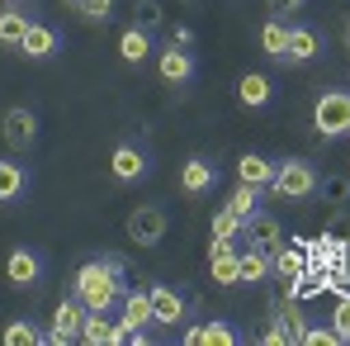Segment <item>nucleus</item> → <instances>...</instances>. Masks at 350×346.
<instances>
[{
    "instance_id": "1",
    "label": "nucleus",
    "mask_w": 350,
    "mask_h": 346,
    "mask_svg": "<svg viewBox=\"0 0 350 346\" xmlns=\"http://www.w3.org/2000/svg\"><path fill=\"white\" fill-rule=\"evenodd\" d=\"M128 289V261L123 256H90L85 266H76L71 275V294L85 304V313H109Z\"/></svg>"
},
{
    "instance_id": "2",
    "label": "nucleus",
    "mask_w": 350,
    "mask_h": 346,
    "mask_svg": "<svg viewBox=\"0 0 350 346\" xmlns=\"http://www.w3.org/2000/svg\"><path fill=\"white\" fill-rule=\"evenodd\" d=\"M317 166L312 162H303V157H284V162H275V180L265 185L270 195H280V199H312L317 195Z\"/></svg>"
},
{
    "instance_id": "3",
    "label": "nucleus",
    "mask_w": 350,
    "mask_h": 346,
    "mask_svg": "<svg viewBox=\"0 0 350 346\" xmlns=\"http://www.w3.org/2000/svg\"><path fill=\"white\" fill-rule=\"evenodd\" d=\"M312 128L322 138H346L350 133V90H322L312 105Z\"/></svg>"
},
{
    "instance_id": "4",
    "label": "nucleus",
    "mask_w": 350,
    "mask_h": 346,
    "mask_svg": "<svg viewBox=\"0 0 350 346\" xmlns=\"http://www.w3.org/2000/svg\"><path fill=\"white\" fill-rule=\"evenodd\" d=\"M128 242H137V247H157V242H166V232H171V214L161 209V204H137L133 214H128Z\"/></svg>"
},
{
    "instance_id": "5",
    "label": "nucleus",
    "mask_w": 350,
    "mask_h": 346,
    "mask_svg": "<svg viewBox=\"0 0 350 346\" xmlns=\"http://www.w3.org/2000/svg\"><path fill=\"white\" fill-rule=\"evenodd\" d=\"M81 323H85V304L76 294H66L57 308H53V328L43 332L48 346H66V342H81Z\"/></svg>"
},
{
    "instance_id": "6",
    "label": "nucleus",
    "mask_w": 350,
    "mask_h": 346,
    "mask_svg": "<svg viewBox=\"0 0 350 346\" xmlns=\"http://www.w3.org/2000/svg\"><path fill=\"white\" fill-rule=\"evenodd\" d=\"M0 138H5V147L19 157V152H29L33 147V138H38V114L33 110H24V105H10L5 119H0Z\"/></svg>"
},
{
    "instance_id": "7",
    "label": "nucleus",
    "mask_w": 350,
    "mask_h": 346,
    "mask_svg": "<svg viewBox=\"0 0 350 346\" xmlns=\"http://www.w3.org/2000/svg\"><path fill=\"white\" fill-rule=\"evenodd\" d=\"M270 275L284 280V285H298V280L308 275V251H303V242H280V247L270 251Z\"/></svg>"
},
{
    "instance_id": "8",
    "label": "nucleus",
    "mask_w": 350,
    "mask_h": 346,
    "mask_svg": "<svg viewBox=\"0 0 350 346\" xmlns=\"http://www.w3.org/2000/svg\"><path fill=\"white\" fill-rule=\"evenodd\" d=\"M5 280L14 289H33L43 280V256L38 251H29V247H14L10 256H5Z\"/></svg>"
},
{
    "instance_id": "9",
    "label": "nucleus",
    "mask_w": 350,
    "mask_h": 346,
    "mask_svg": "<svg viewBox=\"0 0 350 346\" xmlns=\"http://www.w3.org/2000/svg\"><path fill=\"white\" fill-rule=\"evenodd\" d=\"M152 323H161V328H180L185 323V313H189V304H185V294L175 285H152Z\"/></svg>"
},
{
    "instance_id": "10",
    "label": "nucleus",
    "mask_w": 350,
    "mask_h": 346,
    "mask_svg": "<svg viewBox=\"0 0 350 346\" xmlns=\"http://www.w3.org/2000/svg\"><path fill=\"white\" fill-rule=\"evenodd\" d=\"M208 271H213V285H241V266H237V247L232 237H213L208 242Z\"/></svg>"
},
{
    "instance_id": "11",
    "label": "nucleus",
    "mask_w": 350,
    "mask_h": 346,
    "mask_svg": "<svg viewBox=\"0 0 350 346\" xmlns=\"http://www.w3.org/2000/svg\"><path fill=\"white\" fill-rule=\"evenodd\" d=\"M19 53L29 62H48L53 53H62V34L53 29V24H29V34H24V43H19Z\"/></svg>"
},
{
    "instance_id": "12",
    "label": "nucleus",
    "mask_w": 350,
    "mask_h": 346,
    "mask_svg": "<svg viewBox=\"0 0 350 346\" xmlns=\"http://www.w3.org/2000/svg\"><path fill=\"white\" fill-rule=\"evenodd\" d=\"M109 171H114L118 185H137L147 175V152L133 147V143H123V147H114V157H109Z\"/></svg>"
},
{
    "instance_id": "13",
    "label": "nucleus",
    "mask_w": 350,
    "mask_h": 346,
    "mask_svg": "<svg viewBox=\"0 0 350 346\" xmlns=\"http://www.w3.org/2000/svg\"><path fill=\"white\" fill-rule=\"evenodd\" d=\"M241 237H246L251 247H265V251H275V247L284 242V228H280V219H275V214H260V209H256V214L241 223Z\"/></svg>"
},
{
    "instance_id": "14",
    "label": "nucleus",
    "mask_w": 350,
    "mask_h": 346,
    "mask_svg": "<svg viewBox=\"0 0 350 346\" xmlns=\"http://www.w3.org/2000/svg\"><path fill=\"white\" fill-rule=\"evenodd\" d=\"M237 342H241V332L232 323H223V318H208V323L185 332V346H237Z\"/></svg>"
},
{
    "instance_id": "15",
    "label": "nucleus",
    "mask_w": 350,
    "mask_h": 346,
    "mask_svg": "<svg viewBox=\"0 0 350 346\" xmlns=\"http://www.w3.org/2000/svg\"><path fill=\"white\" fill-rule=\"evenodd\" d=\"M218 185V166L208 162V157H189L185 166H180V190L185 195H208Z\"/></svg>"
},
{
    "instance_id": "16",
    "label": "nucleus",
    "mask_w": 350,
    "mask_h": 346,
    "mask_svg": "<svg viewBox=\"0 0 350 346\" xmlns=\"http://www.w3.org/2000/svg\"><path fill=\"white\" fill-rule=\"evenodd\" d=\"M157 71H161V81H166V86H185V81L194 76V53L166 43V53L157 58Z\"/></svg>"
},
{
    "instance_id": "17",
    "label": "nucleus",
    "mask_w": 350,
    "mask_h": 346,
    "mask_svg": "<svg viewBox=\"0 0 350 346\" xmlns=\"http://www.w3.org/2000/svg\"><path fill=\"white\" fill-rule=\"evenodd\" d=\"M24 190H29V166L19 157H0V204L24 199Z\"/></svg>"
},
{
    "instance_id": "18",
    "label": "nucleus",
    "mask_w": 350,
    "mask_h": 346,
    "mask_svg": "<svg viewBox=\"0 0 350 346\" xmlns=\"http://www.w3.org/2000/svg\"><path fill=\"white\" fill-rule=\"evenodd\" d=\"M237 100H241L246 110H265V105L275 100V86H270V76H265V71H246V76L237 81Z\"/></svg>"
},
{
    "instance_id": "19",
    "label": "nucleus",
    "mask_w": 350,
    "mask_h": 346,
    "mask_svg": "<svg viewBox=\"0 0 350 346\" xmlns=\"http://www.w3.org/2000/svg\"><path fill=\"white\" fill-rule=\"evenodd\" d=\"M322 53V34L317 29H308V24H289V58L293 66H303V62H312Z\"/></svg>"
},
{
    "instance_id": "20",
    "label": "nucleus",
    "mask_w": 350,
    "mask_h": 346,
    "mask_svg": "<svg viewBox=\"0 0 350 346\" xmlns=\"http://www.w3.org/2000/svg\"><path fill=\"white\" fill-rule=\"evenodd\" d=\"M29 24H33V19L10 0V5L0 10V48H19V43H24V34H29Z\"/></svg>"
},
{
    "instance_id": "21",
    "label": "nucleus",
    "mask_w": 350,
    "mask_h": 346,
    "mask_svg": "<svg viewBox=\"0 0 350 346\" xmlns=\"http://www.w3.org/2000/svg\"><path fill=\"white\" fill-rule=\"evenodd\" d=\"M237 180H241V185L265 190V185L275 180V162H270V157H260V152H246V157L237 162Z\"/></svg>"
},
{
    "instance_id": "22",
    "label": "nucleus",
    "mask_w": 350,
    "mask_h": 346,
    "mask_svg": "<svg viewBox=\"0 0 350 346\" xmlns=\"http://www.w3.org/2000/svg\"><path fill=\"white\" fill-rule=\"evenodd\" d=\"M237 266H241V285H260V280H270V251H265V247H246V251H237Z\"/></svg>"
},
{
    "instance_id": "23",
    "label": "nucleus",
    "mask_w": 350,
    "mask_h": 346,
    "mask_svg": "<svg viewBox=\"0 0 350 346\" xmlns=\"http://www.w3.org/2000/svg\"><path fill=\"white\" fill-rule=\"evenodd\" d=\"M260 48H265L275 62L289 58V24H284L280 14H270V19H265V29H260Z\"/></svg>"
},
{
    "instance_id": "24",
    "label": "nucleus",
    "mask_w": 350,
    "mask_h": 346,
    "mask_svg": "<svg viewBox=\"0 0 350 346\" xmlns=\"http://www.w3.org/2000/svg\"><path fill=\"white\" fill-rule=\"evenodd\" d=\"M147 53H152V34L133 24V29L118 38V58L128 62V66H137V62H147Z\"/></svg>"
},
{
    "instance_id": "25",
    "label": "nucleus",
    "mask_w": 350,
    "mask_h": 346,
    "mask_svg": "<svg viewBox=\"0 0 350 346\" xmlns=\"http://www.w3.org/2000/svg\"><path fill=\"white\" fill-rule=\"evenodd\" d=\"M81 342L85 346H114V323H109V313H85Z\"/></svg>"
},
{
    "instance_id": "26",
    "label": "nucleus",
    "mask_w": 350,
    "mask_h": 346,
    "mask_svg": "<svg viewBox=\"0 0 350 346\" xmlns=\"http://www.w3.org/2000/svg\"><path fill=\"white\" fill-rule=\"evenodd\" d=\"M317 199L332 209H350V175H327L317 180Z\"/></svg>"
},
{
    "instance_id": "27",
    "label": "nucleus",
    "mask_w": 350,
    "mask_h": 346,
    "mask_svg": "<svg viewBox=\"0 0 350 346\" xmlns=\"http://www.w3.org/2000/svg\"><path fill=\"white\" fill-rule=\"evenodd\" d=\"M223 209H232L237 219H251V214L260 209V190H256V185H241V180H237V190L228 195V204H223Z\"/></svg>"
},
{
    "instance_id": "28",
    "label": "nucleus",
    "mask_w": 350,
    "mask_h": 346,
    "mask_svg": "<svg viewBox=\"0 0 350 346\" xmlns=\"http://www.w3.org/2000/svg\"><path fill=\"white\" fill-rule=\"evenodd\" d=\"M322 242L350 247V209H332V219H327V228H322Z\"/></svg>"
},
{
    "instance_id": "29",
    "label": "nucleus",
    "mask_w": 350,
    "mask_h": 346,
    "mask_svg": "<svg viewBox=\"0 0 350 346\" xmlns=\"http://www.w3.org/2000/svg\"><path fill=\"white\" fill-rule=\"evenodd\" d=\"M71 10H76L85 24H109V19H114V0H71Z\"/></svg>"
},
{
    "instance_id": "30",
    "label": "nucleus",
    "mask_w": 350,
    "mask_h": 346,
    "mask_svg": "<svg viewBox=\"0 0 350 346\" xmlns=\"http://www.w3.org/2000/svg\"><path fill=\"white\" fill-rule=\"evenodd\" d=\"M43 342V332L29 323V318H14L10 328H5V346H38Z\"/></svg>"
},
{
    "instance_id": "31",
    "label": "nucleus",
    "mask_w": 350,
    "mask_h": 346,
    "mask_svg": "<svg viewBox=\"0 0 350 346\" xmlns=\"http://www.w3.org/2000/svg\"><path fill=\"white\" fill-rule=\"evenodd\" d=\"M133 14H137V29H147V34H157V29L166 24L161 0H133Z\"/></svg>"
},
{
    "instance_id": "32",
    "label": "nucleus",
    "mask_w": 350,
    "mask_h": 346,
    "mask_svg": "<svg viewBox=\"0 0 350 346\" xmlns=\"http://www.w3.org/2000/svg\"><path fill=\"white\" fill-rule=\"evenodd\" d=\"M241 223H246V219H237L232 209H218V214H213V237H241Z\"/></svg>"
},
{
    "instance_id": "33",
    "label": "nucleus",
    "mask_w": 350,
    "mask_h": 346,
    "mask_svg": "<svg viewBox=\"0 0 350 346\" xmlns=\"http://www.w3.org/2000/svg\"><path fill=\"white\" fill-rule=\"evenodd\" d=\"M332 328H336L341 342H350V289L336 299V308H332Z\"/></svg>"
},
{
    "instance_id": "34",
    "label": "nucleus",
    "mask_w": 350,
    "mask_h": 346,
    "mask_svg": "<svg viewBox=\"0 0 350 346\" xmlns=\"http://www.w3.org/2000/svg\"><path fill=\"white\" fill-rule=\"evenodd\" d=\"M336 328H303V342L298 346H336Z\"/></svg>"
},
{
    "instance_id": "35",
    "label": "nucleus",
    "mask_w": 350,
    "mask_h": 346,
    "mask_svg": "<svg viewBox=\"0 0 350 346\" xmlns=\"http://www.w3.org/2000/svg\"><path fill=\"white\" fill-rule=\"evenodd\" d=\"M171 43L175 48H194V29L189 24H171Z\"/></svg>"
},
{
    "instance_id": "36",
    "label": "nucleus",
    "mask_w": 350,
    "mask_h": 346,
    "mask_svg": "<svg viewBox=\"0 0 350 346\" xmlns=\"http://www.w3.org/2000/svg\"><path fill=\"white\" fill-rule=\"evenodd\" d=\"M303 5H308V0H270V10H275L280 19H284V14H293V10H303Z\"/></svg>"
},
{
    "instance_id": "37",
    "label": "nucleus",
    "mask_w": 350,
    "mask_h": 346,
    "mask_svg": "<svg viewBox=\"0 0 350 346\" xmlns=\"http://www.w3.org/2000/svg\"><path fill=\"white\" fill-rule=\"evenodd\" d=\"M346 43H350V19H346Z\"/></svg>"
},
{
    "instance_id": "38",
    "label": "nucleus",
    "mask_w": 350,
    "mask_h": 346,
    "mask_svg": "<svg viewBox=\"0 0 350 346\" xmlns=\"http://www.w3.org/2000/svg\"><path fill=\"white\" fill-rule=\"evenodd\" d=\"M62 5H71V0H62Z\"/></svg>"
},
{
    "instance_id": "39",
    "label": "nucleus",
    "mask_w": 350,
    "mask_h": 346,
    "mask_svg": "<svg viewBox=\"0 0 350 346\" xmlns=\"http://www.w3.org/2000/svg\"><path fill=\"white\" fill-rule=\"evenodd\" d=\"M185 5H194V0H185Z\"/></svg>"
}]
</instances>
